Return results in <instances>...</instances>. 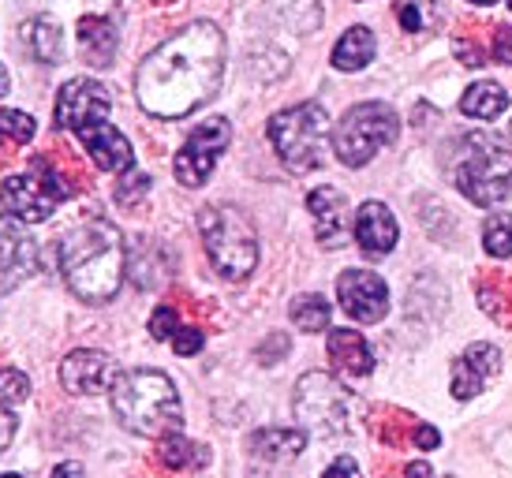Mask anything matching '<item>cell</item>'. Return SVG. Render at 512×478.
Instances as JSON below:
<instances>
[{"instance_id":"cell-1","label":"cell","mask_w":512,"mask_h":478,"mask_svg":"<svg viewBox=\"0 0 512 478\" xmlns=\"http://www.w3.org/2000/svg\"><path fill=\"white\" fill-rule=\"evenodd\" d=\"M225 75V34L214 23H191L161 42L135 71V98L157 120H180L217 94Z\"/></svg>"},{"instance_id":"cell-2","label":"cell","mask_w":512,"mask_h":478,"mask_svg":"<svg viewBox=\"0 0 512 478\" xmlns=\"http://www.w3.org/2000/svg\"><path fill=\"white\" fill-rule=\"evenodd\" d=\"M57 262L75 296L86 303H109L124 284L128 254H124L120 232L109 221L94 217L60 236Z\"/></svg>"},{"instance_id":"cell-3","label":"cell","mask_w":512,"mask_h":478,"mask_svg":"<svg viewBox=\"0 0 512 478\" xmlns=\"http://www.w3.org/2000/svg\"><path fill=\"white\" fill-rule=\"evenodd\" d=\"M113 411L128 434L157 437V441L165 434H176V426L184 422L180 393L169 374H161V370L120 374V381L113 385Z\"/></svg>"},{"instance_id":"cell-4","label":"cell","mask_w":512,"mask_h":478,"mask_svg":"<svg viewBox=\"0 0 512 478\" xmlns=\"http://www.w3.org/2000/svg\"><path fill=\"white\" fill-rule=\"evenodd\" d=\"M199 232L206 254L225 281H247L258 266V236L247 213L236 206H206L199 213Z\"/></svg>"},{"instance_id":"cell-5","label":"cell","mask_w":512,"mask_h":478,"mask_svg":"<svg viewBox=\"0 0 512 478\" xmlns=\"http://www.w3.org/2000/svg\"><path fill=\"white\" fill-rule=\"evenodd\" d=\"M460 195L475 206H498L512 198V150L486 135H464L460 142V165L453 172Z\"/></svg>"},{"instance_id":"cell-6","label":"cell","mask_w":512,"mask_h":478,"mask_svg":"<svg viewBox=\"0 0 512 478\" xmlns=\"http://www.w3.org/2000/svg\"><path fill=\"white\" fill-rule=\"evenodd\" d=\"M400 135V116L385 101H363L352 105L341 116V124L333 131V154L341 157L348 169H363L367 161L382 154L385 146H393Z\"/></svg>"},{"instance_id":"cell-7","label":"cell","mask_w":512,"mask_h":478,"mask_svg":"<svg viewBox=\"0 0 512 478\" xmlns=\"http://www.w3.org/2000/svg\"><path fill=\"white\" fill-rule=\"evenodd\" d=\"M266 131H270L273 150L285 161V169L311 172L322 165L329 142V116L318 101H303V105L277 113Z\"/></svg>"},{"instance_id":"cell-8","label":"cell","mask_w":512,"mask_h":478,"mask_svg":"<svg viewBox=\"0 0 512 478\" xmlns=\"http://www.w3.org/2000/svg\"><path fill=\"white\" fill-rule=\"evenodd\" d=\"M296 419L303 430H311L314 437H341L352 426L356 415V396L344 389L337 378L329 374H303L296 385Z\"/></svg>"},{"instance_id":"cell-9","label":"cell","mask_w":512,"mask_h":478,"mask_svg":"<svg viewBox=\"0 0 512 478\" xmlns=\"http://www.w3.org/2000/svg\"><path fill=\"white\" fill-rule=\"evenodd\" d=\"M64 198H68V183L42 157L30 161L27 172L8 176L4 187H0L4 210L12 213L15 221H23V225H42V221H49Z\"/></svg>"},{"instance_id":"cell-10","label":"cell","mask_w":512,"mask_h":478,"mask_svg":"<svg viewBox=\"0 0 512 478\" xmlns=\"http://www.w3.org/2000/svg\"><path fill=\"white\" fill-rule=\"evenodd\" d=\"M228 142H232V124H228L225 116H214V120L199 124L187 135L184 146H180L176 161H172L176 180L184 183V187H202V183L210 180V172L217 169L221 154L228 150Z\"/></svg>"},{"instance_id":"cell-11","label":"cell","mask_w":512,"mask_h":478,"mask_svg":"<svg viewBox=\"0 0 512 478\" xmlns=\"http://www.w3.org/2000/svg\"><path fill=\"white\" fill-rule=\"evenodd\" d=\"M109 109H113V98H109V90L98 79H72V83L60 86L53 113H57L60 131L83 135L86 127L109 124Z\"/></svg>"},{"instance_id":"cell-12","label":"cell","mask_w":512,"mask_h":478,"mask_svg":"<svg viewBox=\"0 0 512 478\" xmlns=\"http://www.w3.org/2000/svg\"><path fill=\"white\" fill-rule=\"evenodd\" d=\"M38 269V243L12 213H0V296L15 292Z\"/></svg>"},{"instance_id":"cell-13","label":"cell","mask_w":512,"mask_h":478,"mask_svg":"<svg viewBox=\"0 0 512 478\" xmlns=\"http://www.w3.org/2000/svg\"><path fill=\"white\" fill-rule=\"evenodd\" d=\"M337 299H341L344 314L363 325L382 322L385 314H389V288L370 269H344L341 277H337Z\"/></svg>"},{"instance_id":"cell-14","label":"cell","mask_w":512,"mask_h":478,"mask_svg":"<svg viewBox=\"0 0 512 478\" xmlns=\"http://www.w3.org/2000/svg\"><path fill=\"white\" fill-rule=\"evenodd\" d=\"M120 381V366L109 352L98 348H75L64 363H60V385L72 396H98L113 389Z\"/></svg>"},{"instance_id":"cell-15","label":"cell","mask_w":512,"mask_h":478,"mask_svg":"<svg viewBox=\"0 0 512 478\" xmlns=\"http://www.w3.org/2000/svg\"><path fill=\"white\" fill-rule=\"evenodd\" d=\"M307 210L314 217V236L322 247H344L352 228H348V198L337 187H314L307 195Z\"/></svg>"},{"instance_id":"cell-16","label":"cell","mask_w":512,"mask_h":478,"mask_svg":"<svg viewBox=\"0 0 512 478\" xmlns=\"http://www.w3.org/2000/svg\"><path fill=\"white\" fill-rule=\"evenodd\" d=\"M498 370H501V352L494 344H483V340L471 344L453 366V396L456 400H475Z\"/></svg>"},{"instance_id":"cell-17","label":"cell","mask_w":512,"mask_h":478,"mask_svg":"<svg viewBox=\"0 0 512 478\" xmlns=\"http://www.w3.org/2000/svg\"><path fill=\"white\" fill-rule=\"evenodd\" d=\"M352 232H356L359 247L370 254V258H382V254H389L393 247H397L400 239V228H397V217H393V210L385 206V202H363L356 210V225H352Z\"/></svg>"},{"instance_id":"cell-18","label":"cell","mask_w":512,"mask_h":478,"mask_svg":"<svg viewBox=\"0 0 512 478\" xmlns=\"http://www.w3.org/2000/svg\"><path fill=\"white\" fill-rule=\"evenodd\" d=\"M79 142H83L86 157H90L101 172H116V176H124V172H131V165H135V150H131V142L124 139L113 124L86 127L83 135H79Z\"/></svg>"},{"instance_id":"cell-19","label":"cell","mask_w":512,"mask_h":478,"mask_svg":"<svg viewBox=\"0 0 512 478\" xmlns=\"http://www.w3.org/2000/svg\"><path fill=\"white\" fill-rule=\"evenodd\" d=\"M329 359L344 378H367L374 370V352L356 329H333L329 333Z\"/></svg>"},{"instance_id":"cell-20","label":"cell","mask_w":512,"mask_h":478,"mask_svg":"<svg viewBox=\"0 0 512 478\" xmlns=\"http://www.w3.org/2000/svg\"><path fill=\"white\" fill-rule=\"evenodd\" d=\"M79 45H83L86 64L109 68L116 57V45H120V30L105 15H86L83 23H79Z\"/></svg>"},{"instance_id":"cell-21","label":"cell","mask_w":512,"mask_h":478,"mask_svg":"<svg viewBox=\"0 0 512 478\" xmlns=\"http://www.w3.org/2000/svg\"><path fill=\"white\" fill-rule=\"evenodd\" d=\"M303 449H307V434L303 430H258L251 437V456L266 460V464H288Z\"/></svg>"},{"instance_id":"cell-22","label":"cell","mask_w":512,"mask_h":478,"mask_svg":"<svg viewBox=\"0 0 512 478\" xmlns=\"http://www.w3.org/2000/svg\"><path fill=\"white\" fill-rule=\"evenodd\" d=\"M374 60V34L367 27H352L333 45V68L337 71H363Z\"/></svg>"},{"instance_id":"cell-23","label":"cell","mask_w":512,"mask_h":478,"mask_svg":"<svg viewBox=\"0 0 512 478\" xmlns=\"http://www.w3.org/2000/svg\"><path fill=\"white\" fill-rule=\"evenodd\" d=\"M505 109H509V94L498 83H475L460 98V113L471 120H498Z\"/></svg>"},{"instance_id":"cell-24","label":"cell","mask_w":512,"mask_h":478,"mask_svg":"<svg viewBox=\"0 0 512 478\" xmlns=\"http://www.w3.org/2000/svg\"><path fill=\"white\" fill-rule=\"evenodd\" d=\"M30 49L42 64H60L64 57V34H60V23L49 19V15H38L30 23Z\"/></svg>"},{"instance_id":"cell-25","label":"cell","mask_w":512,"mask_h":478,"mask_svg":"<svg viewBox=\"0 0 512 478\" xmlns=\"http://www.w3.org/2000/svg\"><path fill=\"white\" fill-rule=\"evenodd\" d=\"M288 314H292L296 329H303V333H322V329H329V314L333 310H329V303L318 292H307V296L292 299Z\"/></svg>"},{"instance_id":"cell-26","label":"cell","mask_w":512,"mask_h":478,"mask_svg":"<svg viewBox=\"0 0 512 478\" xmlns=\"http://www.w3.org/2000/svg\"><path fill=\"white\" fill-rule=\"evenodd\" d=\"M273 12L281 15V23L296 30V34H307V30H318L322 23V4L318 0H270Z\"/></svg>"},{"instance_id":"cell-27","label":"cell","mask_w":512,"mask_h":478,"mask_svg":"<svg viewBox=\"0 0 512 478\" xmlns=\"http://www.w3.org/2000/svg\"><path fill=\"white\" fill-rule=\"evenodd\" d=\"M157 452H161V464L165 467H191V464H206V460H210V452L199 449V445L184 434H165Z\"/></svg>"},{"instance_id":"cell-28","label":"cell","mask_w":512,"mask_h":478,"mask_svg":"<svg viewBox=\"0 0 512 478\" xmlns=\"http://www.w3.org/2000/svg\"><path fill=\"white\" fill-rule=\"evenodd\" d=\"M483 247L490 258H512V213H494L486 221Z\"/></svg>"},{"instance_id":"cell-29","label":"cell","mask_w":512,"mask_h":478,"mask_svg":"<svg viewBox=\"0 0 512 478\" xmlns=\"http://www.w3.org/2000/svg\"><path fill=\"white\" fill-rule=\"evenodd\" d=\"M34 116L30 113H19V109H0V139H12L19 146H27L34 139Z\"/></svg>"},{"instance_id":"cell-30","label":"cell","mask_w":512,"mask_h":478,"mask_svg":"<svg viewBox=\"0 0 512 478\" xmlns=\"http://www.w3.org/2000/svg\"><path fill=\"white\" fill-rule=\"evenodd\" d=\"M430 15H434V0H400L397 4L400 27L412 30V34H419V30L430 27Z\"/></svg>"},{"instance_id":"cell-31","label":"cell","mask_w":512,"mask_h":478,"mask_svg":"<svg viewBox=\"0 0 512 478\" xmlns=\"http://www.w3.org/2000/svg\"><path fill=\"white\" fill-rule=\"evenodd\" d=\"M30 396V378L23 374V370H0V400H8V404H15V400H27Z\"/></svg>"},{"instance_id":"cell-32","label":"cell","mask_w":512,"mask_h":478,"mask_svg":"<svg viewBox=\"0 0 512 478\" xmlns=\"http://www.w3.org/2000/svg\"><path fill=\"white\" fill-rule=\"evenodd\" d=\"M176 333H180L176 310H172V307H157L154 318H150V337H154V340H172Z\"/></svg>"},{"instance_id":"cell-33","label":"cell","mask_w":512,"mask_h":478,"mask_svg":"<svg viewBox=\"0 0 512 478\" xmlns=\"http://www.w3.org/2000/svg\"><path fill=\"white\" fill-rule=\"evenodd\" d=\"M202 344H206V337H202V329H195V325H180V333L172 337L176 355H195L202 352Z\"/></svg>"},{"instance_id":"cell-34","label":"cell","mask_w":512,"mask_h":478,"mask_svg":"<svg viewBox=\"0 0 512 478\" xmlns=\"http://www.w3.org/2000/svg\"><path fill=\"white\" fill-rule=\"evenodd\" d=\"M150 191V176H143V172H131L128 183L116 191V198H120V206H135V198L146 195Z\"/></svg>"},{"instance_id":"cell-35","label":"cell","mask_w":512,"mask_h":478,"mask_svg":"<svg viewBox=\"0 0 512 478\" xmlns=\"http://www.w3.org/2000/svg\"><path fill=\"white\" fill-rule=\"evenodd\" d=\"M277 355H281V359L288 355V337H281V333H273V337L258 348V363H277Z\"/></svg>"},{"instance_id":"cell-36","label":"cell","mask_w":512,"mask_h":478,"mask_svg":"<svg viewBox=\"0 0 512 478\" xmlns=\"http://www.w3.org/2000/svg\"><path fill=\"white\" fill-rule=\"evenodd\" d=\"M322 478H363V471H359V464L352 456H341V460L329 464V471Z\"/></svg>"},{"instance_id":"cell-37","label":"cell","mask_w":512,"mask_h":478,"mask_svg":"<svg viewBox=\"0 0 512 478\" xmlns=\"http://www.w3.org/2000/svg\"><path fill=\"white\" fill-rule=\"evenodd\" d=\"M494 57L501 64H512V27H498V34H494Z\"/></svg>"},{"instance_id":"cell-38","label":"cell","mask_w":512,"mask_h":478,"mask_svg":"<svg viewBox=\"0 0 512 478\" xmlns=\"http://www.w3.org/2000/svg\"><path fill=\"white\" fill-rule=\"evenodd\" d=\"M12 437H15V415L8 408H0V452L12 445Z\"/></svg>"},{"instance_id":"cell-39","label":"cell","mask_w":512,"mask_h":478,"mask_svg":"<svg viewBox=\"0 0 512 478\" xmlns=\"http://www.w3.org/2000/svg\"><path fill=\"white\" fill-rule=\"evenodd\" d=\"M415 445H419V449H438L441 434L434 426H415Z\"/></svg>"},{"instance_id":"cell-40","label":"cell","mask_w":512,"mask_h":478,"mask_svg":"<svg viewBox=\"0 0 512 478\" xmlns=\"http://www.w3.org/2000/svg\"><path fill=\"white\" fill-rule=\"evenodd\" d=\"M456 57H464V64H471V68L486 64V53H479V49H475V45H468V42H456Z\"/></svg>"},{"instance_id":"cell-41","label":"cell","mask_w":512,"mask_h":478,"mask_svg":"<svg viewBox=\"0 0 512 478\" xmlns=\"http://www.w3.org/2000/svg\"><path fill=\"white\" fill-rule=\"evenodd\" d=\"M53 478H86V471L79 464H72V460H68V464H60L57 471H53Z\"/></svg>"},{"instance_id":"cell-42","label":"cell","mask_w":512,"mask_h":478,"mask_svg":"<svg viewBox=\"0 0 512 478\" xmlns=\"http://www.w3.org/2000/svg\"><path fill=\"white\" fill-rule=\"evenodd\" d=\"M404 478H434V471H430V464L415 460V464H408V475H404Z\"/></svg>"},{"instance_id":"cell-43","label":"cell","mask_w":512,"mask_h":478,"mask_svg":"<svg viewBox=\"0 0 512 478\" xmlns=\"http://www.w3.org/2000/svg\"><path fill=\"white\" fill-rule=\"evenodd\" d=\"M8 86H12V79H8V68H4V64H0V98H4V94H8Z\"/></svg>"},{"instance_id":"cell-44","label":"cell","mask_w":512,"mask_h":478,"mask_svg":"<svg viewBox=\"0 0 512 478\" xmlns=\"http://www.w3.org/2000/svg\"><path fill=\"white\" fill-rule=\"evenodd\" d=\"M471 4H483V8H494V4H498V0H471Z\"/></svg>"},{"instance_id":"cell-45","label":"cell","mask_w":512,"mask_h":478,"mask_svg":"<svg viewBox=\"0 0 512 478\" xmlns=\"http://www.w3.org/2000/svg\"><path fill=\"white\" fill-rule=\"evenodd\" d=\"M0 478H23V475H0Z\"/></svg>"},{"instance_id":"cell-46","label":"cell","mask_w":512,"mask_h":478,"mask_svg":"<svg viewBox=\"0 0 512 478\" xmlns=\"http://www.w3.org/2000/svg\"><path fill=\"white\" fill-rule=\"evenodd\" d=\"M509 4H512V0H509Z\"/></svg>"}]
</instances>
